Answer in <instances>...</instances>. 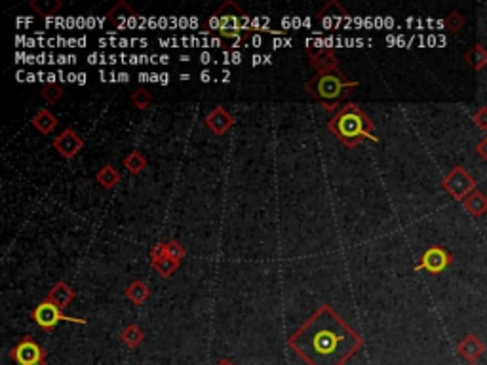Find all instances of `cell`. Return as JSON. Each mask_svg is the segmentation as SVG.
I'll return each mask as SVG.
<instances>
[{
    "label": "cell",
    "mask_w": 487,
    "mask_h": 365,
    "mask_svg": "<svg viewBox=\"0 0 487 365\" xmlns=\"http://www.w3.org/2000/svg\"><path fill=\"white\" fill-rule=\"evenodd\" d=\"M453 265V255L449 253L443 246H430V248L421 255V261L415 265V270H427L430 274H440L446 268Z\"/></svg>",
    "instance_id": "cell-8"
},
{
    "label": "cell",
    "mask_w": 487,
    "mask_h": 365,
    "mask_svg": "<svg viewBox=\"0 0 487 365\" xmlns=\"http://www.w3.org/2000/svg\"><path fill=\"white\" fill-rule=\"evenodd\" d=\"M234 122H236L234 117L225 107H221V105L213 107L204 118V124L208 126V130L213 131L215 135H225L234 126Z\"/></svg>",
    "instance_id": "cell-11"
},
{
    "label": "cell",
    "mask_w": 487,
    "mask_h": 365,
    "mask_svg": "<svg viewBox=\"0 0 487 365\" xmlns=\"http://www.w3.org/2000/svg\"><path fill=\"white\" fill-rule=\"evenodd\" d=\"M135 18H138V12L126 0H119L107 13V20L114 27H130Z\"/></svg>",
    "instance_id": "cell-14"
},
{
    "label": "cell",
    "mask_w": 487,
    "mask_h": 365,
    "mask_svg": "<svg viewBox=\"0 0 487 365\" xmlns=\"http://www.w3.org/2000/svg\"><path fill=\"white\" fill-rule=\"evenodd\" d=\"M10 358L18 365H48L46 350L36 340L27 335L10 350Z\"/></svg>",
    "instance_id": "cell-7"
},
{
    "label": "cell",
    "mask_w": 487,
    "mask_h": 365,
    "mask_svg": "<svg viewBox=\"0 0 487 365\" xmlns=\"http://www.w3.org/2000/svg\"><path fill=\"white\" fill-rule=\"evenodd\" d=\"M31 124L36 131H40L42 135H50L58 128V117L53 114L48 107H42L34 112V117L31 118Z\"/></svg>",
    "instance_id": "cell-16"
},
{
    "label": "cell",
    "mask_w": 487,
    "mask_h": 365,
    "mask_svg": "<svg viewBox=\"0 0 487 365\" xmlns=\"http://www.w3.org/2000/svg\"><path fill=\"white\" fill-rule=\"evenodd\" d=\"M166 253H168L171 261L181 263V259H183L187 251H185L183 244H179L178 240H168L166 241Z\"/></svg>",
    "instance_id": "cell-28"
},
{
    "label": "cell",
    "mask_w": 487,
    "mask_h": 365,
    "mask_svg": "<svg viewBox=\"0 0 487 365\" xmlns=\"http://www.w3.org/2000/svg\"><path fill=\"white\" fill-rule=\"evenodd\" d=\"M95 181L103 187L105 190H112L120 182V171L112 166V164H105L103 168H99L95 173Z\"/></svg>",
    "instance_id": "cell-19"
},
{
    "label": "cell",
    "mask_w": 487,
    "mask_h": 365,
    "mask_svg": "<svg viewBox=\"0 0 487 365\" xmlns=\"http://www.w3.org/2000/svg\"><path fill=\"white\" fill-rule=\"evenodd\" d=\"M122 164H124V168L130 171L132 175H138V173H141V171L147 168V158L143 152L132 150V152H128V154H126Z\"/></svg>",
    "instance_id": "cell-23"
},
{
    "label": "cell",
    "mask_w": 487,
    "mask_h": 365,
    "mask_svg": "<svg viewBox=\"0 0 487 365\" xmlns=\"http://www.w3.org/2000/svg\"><path fill=\"white\" fill-rule=\"evenodd\" d=\"M52 147L60 152L61 158L71 160L79 154L82 147H84V139L80 137V133L73 128H65L60 135H55L52 139Z\"/></svg>",
    "instance_id": "cell-9"
},
{
    "label": "cell",
    "mask_w": 487,
    "mask_h": 365,
    "mask_svg": "<svg viewBox=\"0 0 487 365\" xmlns=\"http://www.w3.org/2000/svg\"><path fill=\"white\" fill-rule=\"evenodd\" d=\"M210 27L225 39L240 40L242 33H251L250 15L234 0H225L210 18Z\"/></svg>",
    "instance_id": "cell-4"
},
{
    "label": "cell",
    "mask_w": 487,
    "mask_h": 365,
    "mask_svg": "<svg viewBox=\"0 0 487 365\" xmlns=\"http://www.w3.org/2000/svg\"><path fill=\"white\" fill-rule=\"evenodd\" d=\"M286 345L305 365H345L362 350L363 337L329 305H320L291 333Z\"/></svg>",
    "instance_id": "cell-1"
},
{
    "label": "cell",
    "mask_w": 487,
    "mask_h": 365,
    "mask_svg": "<svg viewBox=\"0 0 487 365\" xmlns=\"http://www.w3.org/2000/svg\"><path fill=\"white\" fill-rule=\"evenodd\" d=\"M483 352H486V345L476 335H467L457 345V354L470 365H476V361L483 356Z\"/></svg>",
    "instance_id": "cell-13"
},
{
    "label": "cell",
    "mask_w": 487,
    "mask_h": 365,
    "mask_svg": "<svg viewBox=\"0 0 487 365\" xmlns=\"http://www.w3.org/2000/svg\"><path fill=\"white\" fill-rule=\"evenodd\" d=\"M472 122L478 130L487 131V107H480L478 111L472 114Z\"/></svg>",
    "instance_id": "cell-29"
},
{
    "label": "cell",
    "mask_w": 487,
    "mask_h": 365,
    "mask_svg": "<svg viewBox=\"0 0 487 365\" xmlns=\"http://www.w3.org/2000/svg\"><path fill=\"white\" fill-rule=\"evenodd\" d=\"M132 103H133V107L138 109V111H147L149 107L152 105V93L151 91H147L145 88H138V90H133L132 91Z\"/></svg>",
    "instance_id": "cell-26"
},
{
    "label": "cell",
    "mask_w": 487,
    "mask_h": 365,
    "mask_svg": "<svg viewBox=\"0 0 487 365\" xmlns=\"http://www.w3.org/2000/svg\"><path fill=\"white\" fill-rule=\"evenodd\" d=\"M29 6L42 18H50V15H55L60 12L63 8V2L61 0H29Z\"/></svg>",
    "instance_id": "cell-22"
},
{
    "label": "cell",
    "mask_w": 487,
    "mask_h": 365,
    "mask_svg": "<svg viewBox=\"0 0 487 365\" xmlns=\"http://www.w3.org/2000/svg\"><path fill=\"white\" fill-rule=\"evenodd\" d=\"M31 316H33V319L36 321V326L42 329V331H53L55 329V326L60 324V321H69V324H79V326H86L88 321L86 319H80V318H74V316H67V314H63V310H61L60 307H55L53 303H50V300H42V303H39L36 307H34V310L31 312Z\"/></svg>",
    "instance_id": "cell-6"
},
{
    "label": "cell",
    "mask_w": 487,
    "mask_h": 365,
    "mask_svg": "<svg viewBox=\"0 0 487 365\" xmlns=\"http://www.w3.org/2000/svg\"><path fill=\"white\" fill-rule=\"evenodd\" d=\"M215 365H236V364H234V361H232V359H229V358H221Z\"/></svg>",
    "instance_id": "cell-31"
},
{
    "label": "cell",
    "mask_w": 487,
    "mask_h": 365,
    "mask_svg": "<svg viewBox=\"0 0 487 365\" xmlns=\"http://www.w3.org/2000/svg\"><path fill=\"white\" fill-rule=\"evenodd\" d=\"M126 299L132 300L133 305H143V303H147L149 300V297H151V287L147 286V281L143 280H133L130 286L126 287Z\"/></svg>",
    "instance_id": "cell-17"
},
{
    "label": "cell",
    "mask_w": 487,
    "mask_h": 365,
    "mask_svg": "<svg viewBox=\"0 0 487 365\" xmlns=\"http://www.w3.org/2000/svg\"><path fill=\"white\" fill-rule=\"evenodd\" d=\"M328 130L341 141L345 147L354 149L356 145L369 139L373 143H379V137L375 135V124L373 120L356 103H342L339 111L329 118Z\"/></svg>",
    "instance_id": "cell-2"
},
{
    "label": "cell",
    "mask_w": 487,
    "mask_h": 365,
    "mask_svg": "<svg viewBox=\"0 0 487 365\" xmlns=\"http://www.w3.org/2000/svg\"><path fill=\"white\" fill-rule=\"evenodd\" d=\"M151 265L162 278H170L175 272L181 263L171 261L168 253H166V241H159L154 248L151 249Z\"/></svg>",
    "instance_id": "cell-12"
},
{
    "label": "cell",
    "mask_w": 487,
    "mask_h": 365,
    "mask_svg": "<svg viewBox=\"0 0 487 365\" xmlns=\"http://www.w3.org/2000/svg\"><path fill=\"white\" fill-rule=\"evenodd\" d=\"M40 95L46 99V103L53 105L58 103V101L65 95V90H63V86L58 84V82H48V84H44L40 88Z\"/></svg>",
    "instance_id": "cell-25"
},
{
    "label": "cell",
    "mask_w": 487,
    "mask_h": 365,
    "mask_svg": "<svg viewBox=\"0 0 487 365\" xmlns=\"http://www.w3.org/2000/svg\"><path fill=\"white\" fill-rule=\"evenodd\" d=\"M476 154H478V157L487 164V135L481 137L480 143L476 145Z\"/></svg>",
    "instance_id": "cell-30"
},
{
    "label": "cell",
    "mask_w": 487,
    "mask_h": 365,
    "mask_svg": "<svg viewBox=\"0 0 487 365\" xmlns=\"http://www.w3.org/2000/svg\"><path fill=\"white\" fill-rule=\"evenodd\" d=\"M358 80L345 79L339 69L329 72H316L314 77H310L305 82V90L309 91L310 95L318 99L323 105V109L335 114L342 105L339 103L342 98H347L350 91L358 88Z\"/></svg>",
    "instance_id": "cell-3"
},
{
    "label": "cell",
    "mask_w": 487,
    "mask_h": 365,
    "mask_svg": "<svg viewBox=\"0 0 487 365\" xmlns=\"http://www.w3.org/2000/svg\"><path fill=\"white\" fill-rule=\"evenodd\" d=\"M74 299H76V293H74L73 287L69 286L65 280L55 281L52 289H50V293H48V297H46V300L53 303V305H55V307H60L61 310L69 307V305H71Z\"/></svg>",
    "instance_id": "cell-15"
},
{
    "label": "cell",
    "mask_w": 487,
    "mask_h": 365,
    "mask_svg": "<svg viewBox=\"0 0 487 365\" xmlns=\"http://www.w3.org/2000/svg\"><path fill=\"white\" fill-rule=\"evenodd\" d=\"M443 25H446V29H448L449 33H459L462 27L467 25V20H465V15H461L457 10H453V12H449L448 15H446Z\"/></svg>",
    "instance_id": "cell-27"
},
{
    "label": "cell",
    "mask_w": 487,
    "mask_h": 365,
    "mask_svg": "<svg viewBox=\"0 0 487 365\" xmlns=\"http://www.w3.org/2000/svg\"><path fill=\"white\" fill-rule=\"evenodd\" d=\"M465 61L472 67L476 72L483 71L487 67V48L483 44H474L467 53H465Z\"/></svg>",
    "instance_id": "cell-20"
},
{
    "label": "cell",
    "mask_w": 487,
    "mask_h": 365,
    "mask_svg": "<svg viewBox=\"0 0 487 365\" xmlns=\"http://www.w3.org/2000/svg\"><path fill=\"white\" fill-rule=\"evenodd\" d=\"M441 189L446 190L455 202H465L476 190V179L465 166H455L441 179Z\"/></svg>",
    "instance_id": "cell-5"
},
{
    "label": "cell",
    "mask_w": 487,
    "mask_h": 365,
    "mask_svg": "<svg viewBox=\"0 0 487 365\" xmlns=\"http://www.w3.org/2000/svg\"><path fill=\"white\" fill-rule=\"evenodd\" d=\"M329 15H337V18H349L350 13L347 8L342 6L341 2H337V0H329V2H326L320 10H318V18L320 20H328Z\"/></svg>",
    "instance_id": "cell-24"
},
{
    "label": "cell",
    "mask_w": 487,
    "mask_h": 365,
    "mask_svg": "<svg viewBox=\"0 0 487 365\" xmlns=\"http://www.w3.org/2000/svg\"><path fill=\"white\" fill-rule=\"evenodd\" d=\"M462 204H465V209L472 217H481L487 213V196L481 190L476 189Z\"/></svg>",
    "instance_id": "cell-18"
},
{
    "label": "cell",
    "mask_w": 487,
    "mask_h": 365,
    "mask_svg": "<svg viewBox=\"0 0 487 365\" xmlns=\"http://www.w3.org/2000/svg\"><path fill=\"white\" fill-rule=\"evenodd\" d=\"M120 340H122L128 348H138V346L145 340V331H143L138 324H128V326L120 331Z\"/></svg>",
    "instance_id": "cell-21"
},
{
    "label": "cell",
    "mask_w": 487,
    "mask_h": 365,
    "mask_svg": "<svg viewBox=\"0 0 487 365\" xmlns=\"http://www.w3.org/2000/svg\"><path fill=\"white\" fill-rule=\"evenodd\" d=\"M307 53H309L310 65L316 69V72H329L339 69V61H337V53L333 48L328 46H307Z\"/></svg>",
    "instance_id": "cell-10"
}]
</instances>
